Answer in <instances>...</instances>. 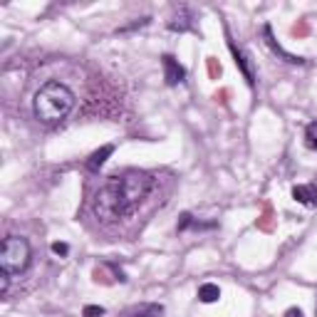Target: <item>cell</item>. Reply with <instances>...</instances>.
<instances>
[{
	"label": "cell",
	"instance_id": "cell-1",
	"mask_svg": "<svg viewBox=\"0 0 317 317\" xmlns=\"http://www.w3.org/2000/svg\"><path fill=\"white\" fill-rule=\"evenodd\" d=\"M154 188V176L144 171H126L109 176L94 196V213L102 223H114L132 216L149 199Z\"/></svg>",
	"mask_w": 317,
	"mask_h": 317
},
{
	"label": "cell",
	"instance_id": "cell-2",
	"mask_svg": "<svg viewBox=\"0 0 317 317\" xmlns=\"http://www.w3.org/2000/svg\"><path fill=\"white\" fill-rule=\"evenodd\" d=\"M75 107V94L72 89L62 82H45V85L37 89L35 94V102H32V109L40 121L45 124H55V121H62L65 116L72 112Z\"/></svg>",
	"mask_w": 317,
	"mask_h": 317
},
{
	"label": "cell",
	"instance_id": "cell-3",
	"mask_svg": "<svg viewBox=\"0 0 317 317\" xmlns=\"http://www.w3.org/2000/svg\"><path fill=\"white\" fill-rule=\"evenodd\" d=\"M30 265V243L28 238H20V235H8L3 240V248H0V270L15 275V273H23Z\"/></svg>",
	"mask_w": 317,
	"mask_h": 317
},
{
	"label": "cell",
	"instance_id": "cell-4",
	"mask_svg": "<svg viewBox=\"0 0 317 317\" xmlns=\"http://www.w3.org/2000/svg\"><path fill=\"white\" fill-rule=\"evenodd\" d=\"M161 65H164V80H166V85H178V82H183V77H186V70L176 62V57L171 55H164L161 57Z\"/></svg>",
	"mask_w": 317,
	"mask_h": 317
},
{
	"label": "cell",
	"instance_id": "cell-5",
	"mask_svg": "<svg viewBox=\"0 0 317 317\" xmlns=\"http://www.w3.org/2000/svg\"><path fill=\"white\" fill-rule=\"evenodd\" d=\"M161 315H164V305L144 302V305H134V307H129L121 317H161Z\"/></svg>",
	"mask_w": 317,
	"mask_h": 317
},
{
	"label": "cell",
	"instance_id": "cell-6",
	"mask_svg": "<svg viewBox=\"0 0 317 317\" xmlns=\"http://www.w3.org/2000/svg\"><path fill=\"white\" fill-rule=\"evenodd\" d=\"M292 199L297 203H305V206H317V186H295L292 188Z\"/></svg>",
	"mask_w": 317,
	"mask_h": 317
},
{
	"label": "cell",
	"instance_id": "cell-7",
	"mask_svg": "<svg viewBox=\"0 0 317 317\" xmlns=\"http://www.w3.org/2000/svg\"><path fill=\"white\" fill-rule=\"evenodd\" d=\"M112 151H114V146H112V144H107V146H102L99 151H94V154L89 156V161H87L89 171H99V169L104 166V161L112 156Z\"/></svg>",
	"mask_w": 317,
	"mask_h": 317
},
{
	"label": "cell",
	"instance_id": "cell-8",
	"mask_svg": "<svg viewBox=\"0 0 317 317\" xmlns=\"http://www.w3.org/2000/svg\"><path fill=\"white\" fill-rule=\"evenodd\" d=\"M231 50H233V55H235V65L243 70V75H245L248 85H253V82H256V77H253V70H250V65H248V57H245V55H243V52L233 45V42H231Z\"/></svg>",
	"mask_w": 317,
	"mask_h": 317
},
{
	"label": "cell",
	"instance_id": "cell-9",
	"mask_svg": "<svg viewBox=\"0 0 317 317\" xmlns=\"http://www.w3.org/2000/svg\"><path fill=\"white\" fill-rule=\"evenodd\" d=\"M218 297H221V288L213 285V283H203L201 288H199V300L206 302V305H208V302H216Z\"/></svg>",
	"mask_w": 317,
	"mask_h": 317
},
{
	"label": "cell",
	"instance_id": "cell-10",
	"mask_svg": "<svg viewBox=\"0 0 317 317\" xmlns=\"http://www.w3.org/2000/svg\"><path fill=\"white\" fill-rule=\"evenodd\" d=\"M265 37H268V45H270V47H273V50H275L278 55H283V57L288 59V62H292V65H302V62H305V59L297 57V55H290V52H285V50H283V47H280V45H278V42L273 40V32H270V28H265Z\"/></svg>",
	"mask_w": 317,
	"mask_h": 317
},
{
	"label": "cell",
	"instance_id": "cell-11",
	"mask_svg": "<svg viewBox=\"0 0 317 317\" xmlns=\"http://www.w3.org/2000/svg\"><path fill=\"white\" fill-rule=\"evenodd\" d=\"M305 144H307V149H317V121L307 124V132H305Z\"/></svg>",
	"mask_w": 317,
	"mask_h": 317
},
{
	"label": "cell",
	"instance_id": "cell-12",
	"mask_svg": "<svg viewBox=\"0 0 317 317\" xmlns=\"http://www.w3.org/2000/svg\"><path fill=\"white\" fill-rule=\"evenodd\" d=\"M82 315L85 317H102L104 315V307H99V305H87L85 310H82Z\"/></svg>",
	"mask_w": 317,
	"mask_h": 317
},
{
	"label": "cell",
	"instance_id": "cell-13",
	"mask_svg": "<svg viewBox=\"0 0 317 317\" xmlns=\"http://www.w3.org/2000/svg\"><path fill=\"white\" fill-rule=\"evenodd\" d=\"M8 285H10V273L0 270V292L3 295H8Z\"/></svg>",
	"mask_w": 317,
	"mask_h": 317
},
{
	"label": "cell",
	"instance_id": "cell-14",
	"mask_svg": "<svg viewBox=\"0 0 317 317\" xmlns=\"http://www.w3.org/2000/svg\"><path fill=\"white\" fill-rule=\"evenodd\" d=\"M52 253H55V256H67V253H70V245H67V243H52Z\"/></svg>",
	"mask_w": 317,
	"mask_h": 317
},
{
	"label": "cell",
	"instance_id": "cell-15",
	"mask_svg": "<svg viewBox=\"0 0 317 317\" xmlns=\"http://www.w3.org/2000/svg\"><path fill=\"white\" fill-rule=\"evenodd\" d=\"M285 317H302V310L300 307H290L288 312H285Z\"/></svg>",
	"mask_w": 317,
	"mask_h": 317
},
{
	"label": "cell",
	"instance_id": "cell-16",
	"mask_svg": "<svg viewBox=\"0 0 317 317\" xmlns=\"http://www.w3.org/2000/svg\"><path fill=\"white\" fill-rule=\"evenodd\" d=\"M188 223H191V216H188V213H183V216H181V223H178V228L183 231V228H186Z\"/></svg>",
	"mask_w": 317,
	"mask_h": 317
}]
</instances>
